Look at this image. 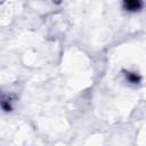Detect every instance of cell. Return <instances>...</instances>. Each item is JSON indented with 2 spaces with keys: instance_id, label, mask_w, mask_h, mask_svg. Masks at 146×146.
<instances>
[{
  "instance_id": "1",
  "label": "cell",
  "mask_w": 146,
  "mask_h": 146,
  "mask_svg": "<svg viewBox=\"0 0 146 146\" xmlns=\"http://www.w3.org/2000/svg\"><path fill=\"white\" fill-rule=\"evenodd\" d=\"M125 6L129 10H135V9H138L140 7V3L137 1H128V2H125Z\"/></svg>"
}]
</instances>
